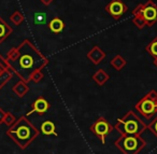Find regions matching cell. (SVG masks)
I'll return each mask as SVG.
<instances>
[{
  "instance_id": "6da1fadb",
  "label": "cell",
  "mask_w": 157,
  "mask_h": 154,
  "mask_svg": "<svg viewBox=\"0 0 157 154\" xmlns=\"http://www.w3.org/2000/svg\"><path fill=\"white\" fill-rule=\"evenodd\" d=\"M6 59L10 69L26 83L30 81L33 72L42 70L48 64V59L28 39L17 48L11 49Z\"/></svg>"
},
{
  "instance_id": "7a4b0ae2",
  "label": "cell",
  "mask_w": 157,
  "mask_h": 154,
  "mask_svg": "<svg viewBox=\"0 0 157 154\" xmlns=\"http://www.w3.org/2000/svg\"><path fill=\"white\" fill-rule=\"evenodd\" d=\"M7 135L21 148L25 150L39 135V130L27 120L26 116H21L15 123L7 130Z\"/></svg>"
},
{
  "instance_id": "3957f363",
  "label": "cell",
  "mask_w": 157,
  "mask_h": 154,
  "mask_svg": "<svg viewBox=\"0 0 157 154\" xmlns=\"http://www.w3.org/2000/svg\"><path fill=\"white\" fill-rule=\"evenodd\" d=\"M115 129L121 132V135H137L141 136L145 132L146 125L135 112L129 111L123 117L117 120Z\"/></svg>"
},
{
  "instance_id": "277c9868",
  "label": "cell",
  "mask_w": 157,
  "mask_h": 154,
  "mask_svg": "<svg viewBox=\"0 0 157 154\" xmlns=\"http://www.w3.org/2000/svg\"><path fill=\"white\" fill-rule=\"evenodd\" d=\"M115 145L124 154H138L144 149L146 142L141 136L137 135H122L115 141Z\"/></svg>"
},
{
  "instance_id": "5b68a950",
  "label": "cell",
  "mask_w": 157,
  "mask_h": 154,
  "mask_svg": "<svg viewBox=\"0 0 157 154\" xmlns=\"http://www.w3.org/2000/svg\"><path fill=\"white\" fill-rule=\"evenodd\" d=\"M136 110L146 120H151L157 113V92L152 89L136 104Z\"/></svg>"
},
{
  "instance_id": "8992f818",
  "label": "cell",
  "mask_w": 157,
  "mask_h": 154,
  "mask_svg": "<svg viewBox=\"0 0 157 154\" xmlns=\"http://www.w3.org/2000/svg\"><path fill=\"white\" fill-rule=\"evenodd\" d=\"M133 16L140 15L145 20L146 25L152 27L157 22V6L153 0H147L145 3H140L133 9Z\"/></svg>"
},
{
  "instance_id": "52a82bcc",
  "label": "cell",
  "mask_w": 157,
  "mask_h": 154,
  "mask_svg": "<svg viewBox=\"0 0 157 154\" xmlns=\"http://www.w3.org/2000/svg\"><path fill=\"white\" fill-rule=\"evenodd\" d=\"M114 129V127L105 119V117H98L94 124L90 126V130L94 135H96L102 143L105 142V137Z\"/></svg>"
},
{
  "instance_id": "ba28073f",
  "label": "cell",
  "mask_w": 157,
  "mask_h": 154,
  "mask_svg": "<svg viewBox=\"0 0 157 154\" xmlns=\"http://www.w3.org/2000/svg\"><path fill=\"white\" fill-rule=\"evenodd\" d=\"M105 12L110 14L114 20H120L127 11L128 7L123 2L122 0H111L105 8Z\"/></svg>"
},
{
  "instance_id": "9c48e42d",
  "label": "cell",
  "mask_w": 157,
  "mask_h": 154,
  "mask_svg": "<svg viewBox=\"0 0 157 154\" xmlns=\"http://www.w3.org/2000/svg\"><path fill=\"white\" fill-rule=\"evenodd\" d=\"M50 107H51L50 102H48L45 98L39 97L38 99L35 100V102L33 104V108L27 113V115H30V114H33V113H37L38 115H43L48 112Z\"/></svg>"
},
{
  "instance_id": "30bf717a",
  "label": "cell",
  "mask_w": 157,
  "mask_h": 154,
  "mask_svg": "<svg viewBox=\"0 0 157 154\" xmlns=\"http://www.w3.org/2000/svg\"><path fill=\"white\" fill-rule=\"evenodd\" d=\"M86 56H87V58L90 59L94 65H98V64H100L101 61L105 59V53L103 52V51L101 50V48H99L98 45H94L92 50L87 53Z\"/></svg>"
},
{
  "instance_id": "8fae6325",
  "label": "cell",
  "mask_w": 157,
  "mask_h": 154,
  "mask_svg": "<svg viewBox=\"0 0 157 154\" xmlns=\"http://www.w3.org/2000/svg\"><path fill=\"white\" fill-rule=\"evenodd\" d=\"M12 91H13V93L15 94L17 97L22 98L29 92V86L25 81L20 80L17 83L14 84V86L12 87Z\"/></svg>"
},
{
  "instance_id": "7c38bea8",
  "label": "cell",
  "mask_w": 157,
  "mask_h": 154,
  "mask_svg": "<svg viewBox=\"0 0 157 154\" xmlns=\"http://www.w3.org/2000/svg\"><path fill=\"white\" fill-rule=\"evenodd\" d=\"M12 33H13L12 27L8 23H6L2 20V18H0V44L2 43L6 39H8Z\"/></svg>"
},
{
  "instance_id": "4fadbf2b",
  "label": "cell",
  "mask_w": 157,
  "mask_h": 154,
  "mask_svg": "<svg viewBox=\"0 0 157 154\" xmlns=\"http://www.w3.org/2000/svg\"><path fill=\"white\" fill-rule=\"evenodd\" d=\"M40 130L43 135L45 136H57L56 132V126H55L54 122L52 121H44L41 124Z\"/></svg>"
},
{
  "instance_id": "5bb4252c",
  "label": "cell",
  "mask_w": 157,
  "mask_h": 154,
  "mask_svg": "<svg viewBox=\"0 0 157 154\" xmlns=\"http://www.w3.org/2000/svg\"><path fill=\"white\" fill-rule=\"evenodd\" d=\"M48 28L52 33L54 34H60L61 31L65 29V23L61 18H55L53 20H51V22L48 23Z\"/></svg>"
},
{
  "instance_id": "9a60e30c",
  "label": "cell",
  "mask_w": 157,
  "mask_h": 154,
  "mask_svg": "<svg viewBox=\"0 0 157 154\" xmlns=\"http://www.w3.org/2000/svg\"><path fill=\"white\" fill-rule=\"evenodd\" d=\"M109 79H110V76L103 69H98L94 73V76H93V80H94L99 86H102Z\"/></svg>"
},
{
  "instance_id": "2e32d148",
  "label": "cell",
  "mask_w": 157,
  "mask_h": 154,
  "mask_svg": "<svg viewBox=\"0 0 157 154\" xmlns=\"http://www.w3.org/2000/svg\"><path fill=\"white\" fill-rule=\"evenodd\" d=\"M126 64H127L126 59H125L123 56H121V55H116V56H114L111 61V66L114 68V69L117 70V71L122 70L123 68L126 66Z\"/></svg>"
},
{
  "instance_id": "e0dca14e",
  "label": "cell",
  "mask_w": 157,
  "mask_h": 154,
  "mask_svg": "<svg viewBox=\"0 0 157 154\" xmlns=\"http://www.w3.org/2000/svg\"><path fill=\"white\" fill-rule=\"evenodd\" d=\"M145 50H146V52H147L151 56L154 57V58L157 57V37H155L154 39L146 45Z\"/></svg>"
},
{
  "instance_id": "ac0fdd59",
  "label": "cell",
  "mask_w": 157,
  "mask_h": 154,
  "mask_svg": "<svg viewBox=\"0 0 157 154\" xmlns=\"http://www.w3.org/2000/svg\"><path fill=\"white\" fill-rule=\"evenodd\" d=\"M10 21H11L14 25L18 26V25H21L23 22H24V15H23L20 11H15L13 14H11V16H10Z\"/></svg>"
},
{
  "instance_id": "d6986e66",
  "label": "cell",
  "mask_w": 157,
  "mask_h": 154,
  "mask_svg": "<svg viewBox=\"0 0 157 154\" xmlns=\"http://www.w3.org/2000/svg\"><path fill=\"white\" fill-rule=\"evenodd\" d=\"M132 23H133V24H135L136 26H137L139 29H143L144 27L147 26V25H146L145 20H144V18H142V16H140V15H135V16H133Z\"/></svg>"
},
{
  "instance_id": "ffe728a7",
  "label": "cell",
  "mask_w": 157,
  "mask_h": 154,
  "mask_svg": "<svg viewBox=\"0 0 157 154\" xmlns=\"http://www.w3.org/2000/svg\"><path fill=\"white\" fill-rule=\"evenodd\" d=\"M16 121V117L12 114L11 112H6V116H5V121H3V124H6L7 126H12Z\"/></svg>"
},
{
  "instance_id": "44dd1931",
  "label": "cell",
  "mask_w": 157,
  "mask_h": 154,
  "mask_svg": "<svg viewBox=\"0 0 157 154\" xmlns=\"http://www.w3.org/2000/svg\"><path fill=\"white\" fill-rule=\"evenodd\" d=\"M43 72H42V70H37V71H35L33 73V76H31L30 78V81H33V82L35 83H39L40 81L43 79Z\"/></svg>"
},
{
  "instance_id": "7402d4cb",
  "label": "cell",
  "mask_w": 157,
  "mask_h": 154,
  "mask_svg": "<svg viewBox=\"0 0 157 154\" xmlns=\"http://www.w3.org/2000/svg\"><path fill=\"white\" fill-rule=\"evenodd\" d=\"M45 18H46V14H44V13H36L35 14L36 24H43Z\"/></svg>"
},
{
  "instance_id": "603a6c76",
  "label": "cell",
  "mask_w": 157,
  "mask_h": 154,
  "mask_svg": "<svg viewBox=\"0 0 157 154\" xmlns=\"http://www.w3.org/2000/svg\"><path fill=\"white\" fill-rule=\"evenodd\" d=\"M148 128H150V130L153 132V134L155 135V136L157 137V116L155 117L154 120H153L152 122H151V124L148 125Z\"/></svg>"
},
{
  "instance_id": "cb8c5ba5",
  "label": "cell",
  "mask_w": 157,
  "mask_h": 154,
  "mask_svg": "<svg viewBox=\"0 0 157 154\" xmlns=\"http://www.w3.org/2000/svg\"><path fill=\"white\" fill-rule=\"evenodd\" d=\"M5 116H6V111L3 110V109L0 108V124H3Z\"/></svg>"
},
{
  "instance_id": "d4e9b609",
  "label": "cell",
  "mask_w": 157,
  "mask_h": 154,
  "mask_svg": "<svg viewBox=\"0 0 157 154\" xmlns=\"http://www.w3.org/2000/svg\"><path fill=\"white\" fill-rule=\"evenodd\" d=\"M40 1H41V2L43 3L44 6H46V7H48V6H50L51 3L54 1V0H40Z\"/></svg>"
},
{
  "instance_id": "484cf974",
  "label": "cell",
  "mask_w": 157,
  "mask_h": 154,
  "mask_svg": "<svg viewBox=\"0 0 157 154\" xmlns=\"http://www.w3.org/2000/svg\"><path fill=\"white\" fill-rule=\"evenodd\" d=\"M153 63H154V65L157 67V57H155V58H154V61H153Z\"/></svg>"
}]
</instances>
